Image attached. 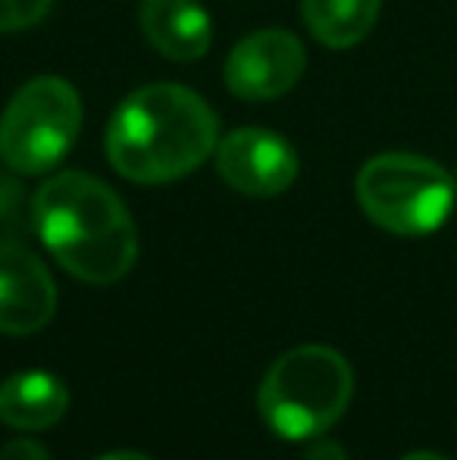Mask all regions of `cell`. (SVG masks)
Wrapping results in <instances>:
<instances>
[{
  "label": "cell",
  "mask_w": 457,
  "mask_h": 460,
  "mask_svg": "<svg viewBox=\"0 0 457 460\" xmlns=\"http://www.w3.org/2000/svg\"><path fill=\"white\" fill-rule=\"evenodd\" d=\"M107 157L135 185H166L195 172L220 145L210 103L185 85L154 82L132 92L107 126Z\"/></svg>",
  "instance_id": "obj_1"
},
{
  "label": "cell",
  "mask_w": 457,
  "mask_h": 460,
  "mask_svg": "<svg viewBox=\"0 0 457 460\" xmlns=\"http://www.w3.org/2000/svg\"><path fill=\"white\" fill-rule=\"evenodd\" d=\"M31 219L44 248L66 273L88 285H113L138 261V229L107 182L88 172H60L35 191Z\"/></svg>",
  "instance_id": "obj_2"
},
{
  "label": "cell",
  "mask_w": 457,
  "mask_h": 460,
  "mask_svg": "<svg viewBox=\"0 0 457 460\" xmlns=\"http://www.w3.org/2000/svg\"><path fill=\"white\" fill-rule=\"evenodd\" d=\"M354 394L351 364L326 345H301L267 369L257 392L260 417L282 438H317L345 417Z\"/></svg>",
  "instance_id": "obj_3"
},
{
  "label": "cell",
  "mask_w": 457,
  "mask_h": 460,
  "mask_svg": "<svg viewBox=\"0 0 457 460\" xmlns=\"http://www.w3.org/2000/svg\"><path fill=\"white\" fill-rule=\"evenodd\" d=\"M357 204L391 235H429L442 229L457 200L445 166L420 154L389 151L366 160L357 172Z\"/></svg>",
  "instance_id": "obj_4"
},
{
  "label": "cell",
  "mask_w": 457,
  "mask_h": 460,
  "mask_svg": "<svg viewBox=\"0 0 457 460\" xmlns=\"http://www.w3.org/2000/svg\"><path fill=\"white\" fill-rule=\"evenodd\" d=\"M79 128V92L60 75H38L10 97L0 116V160L19 176H41L66 157Z\"/></svg>",
  "instance_id": "obj_5"
},
{
  "label": "cell",
  "mask_w": 457,
  "mask_h": 460,
  "mask_svg": "<svg viewBox=\"0 0 457 460\" xmlns=\"http://www.w3.org/2000/svg\"><path fill=\"white\" fill-rule=\"evenodd\" d=\"M216 172L248 198H273L298 179V154L282 135L260 126L232 128L216 145Z\"/></svg>",
  "instance_id": "obj_6"
},
{
  "label": "cell",
  "mask_w": 457,
  "mask_h": 460,
  "mask_svg": "<svg viewBox=\"0 0 457 460\" xmlns=\"http://www.w3.org/2000/svg\"><path fill=\"white\" fill-rule=\"evenodd\" d=\"M304 66L307 54L298 35L286 29H260L232 48L226 88L242 101H273L298 85Z\"/></svg>",
  "instance_id": "obj_7"
},
{
  "label": "cell",
  "mask_w": 457,
  "mask_h": 460,
  "mask_svg": "<svg viewBox=\"0 0 457 460\" xmlns=\"http://www.w3.org/2000/svg\"><path fill=\"white\" fill-rule=\"evenodd\" d=\"M57 310V285L29 248L0 238V332H41Z\"/></svg>",
  "instance_id": "obj_8"
},
{
  "label": "cell",
  "mask_w": 457,
  "mask_h": 460,
  "mask_svg": "<svg viewBox=\"0 0 457 460\" xmlns=\"http://www.w3.org/2000/svg\"><path fill=\"white\" fill-rule=\"evenodd\" d=\"M138 22L147 44L172 63L201 60L214 41V22L198 0H145Z\"/></svg>",
  "instance_id": "obj_9"
},
{
  "label": "cell",
  "mask_w": 457,
  "mask_h": 460,
  "mask_svg": "<svg viewBox=\"0 0 457 460\" xmlns=\"http://www.w3.org/2000/svg\"><path fill=\"white\" fill-rule=\"evenodd\" d=\"M69 411V392L57 376L29 369L0 385V420L13 429L41 432L57 426Z\"/></svg>",
  "instance_id": "obj_10"
},
{
  "label": "cell",
  "mask_w": 457,
  "mask_h": 460,
  "mask_svg": "<svg viewBox=\"0 0 457 460\" xmlns=\"http://www.w3.org/2000/svg\"><path fill=\"white\" fill-rule=\"evenodd\" d=\"M382 0H301L311 35L326 48H354L373 31Z\"/></svg>",
  "instance_id": "obj_11"
},
{
  "label": "cell",
  "mask_w": 457,
  "mask_h": 460,
  "mask_svg": "<svg viewBox=\"0 0 457 460\" xmlns=\"http://www.w3.org/2000/svg\"><path fill=\"white\" fill-rule=\"evenodd\" d=\"M54 0H0V31H22L48 16Z\"/></svg>",
  "instance_id": "obj_12"
},
{
  "label": "cell",
  "mask_w": 457,
  "mask_h": 460,
  "mask_svg": "<svg viewBox=\"0 0 457 460\" xmlns=\"http://www.w3.org/2000/svg\"><path fill=\"white\" fill-rule=\"evenodd\" d=\"M0 460H50V455L44 445L31 442V438H16L0 448Z\"/></svg>",
  "instance_id": "obj_13"
},
{
  "label": "cell",
  "mask_w": 457,
  "mask_h": 460,
  "mask_svg": "<svg viewBox=\"0 0 457 460\" xmlns=\"http://www.w3.org/2000/svg\"><path fill=\"white\" fill-rule=\"evenodd\" d=\"M304 460H351V457H347V451L338 442L320 438V442H313L311 448H307Z\"/></svg>",
  "instance_id": "obj_14"
},
{
  "label": "cell",
  "mask_w": 457,
  "mask_h": 460,
  "mask_svg": "<svg viewBox=\"0 0 457 460\" xmlns=\"http://www.w3.org/2000/svg\"><path fill=\"white\" fill-rule=\"evenodd\" d=\"M94 460H151L147 455H138V451H113V455L94 457Z\"/></svg>",
  "instance_id": "obj_15"
},
{
  "label": "cell",
  "mask_w": 457,
  "mask_h": 460,
  "mask_svg": "<svg viewBox=\"0 0 457 460\" xmlns=\"http://www.w3.org/2000/svg\"><path fill=\"white\" fill-rule=\"evenodd\" d=\"M401 460H448V457L435 455V451H414V455H404Z\"/></svg>",
  "instance_id": "obj_16"
},
{
  "label": "cell",
  "mask_w": 457,
  "mask_h": 460,
  "mask_svg": "<svg viewBox=\"0 0 457 460\" xmlns=\"http://www.w3.org/2000/svg\"><path fill=\"white\" fill-rule=\"evenodd\" d=\"M452 179H454V191H457V170L452 172Z\"/></svg>",
  "instance_id": "obj_17"
}]
</instances>
